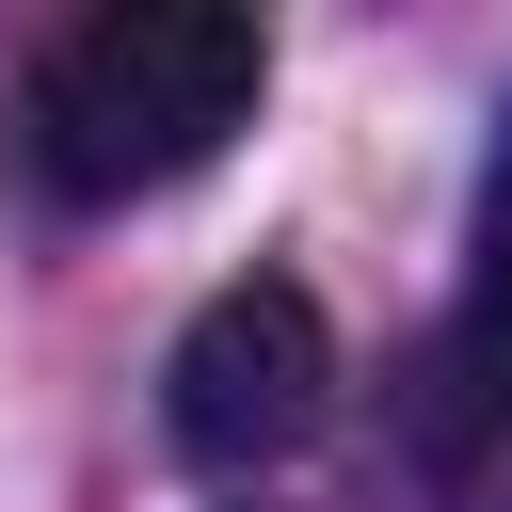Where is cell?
<instances>
[{"label": "cell", "instance_id": "cell-1", "mask_svg": "<svg viewBox=\"0 0 512 512\" xmlns=\"http://www.w3.org/2000/svg\"><path fill=\"white\" fill-rule=\"evenodd\" d=\"M256 80H272V32L240 0H96L32 64V176L64 208L176 192L256 128Z\"/></svg>", "mask_w": 512, "mask_h": 512}, {"label": "cell", "instance_id": "cell-2", "mask_svg": "<svg viewBox=\"0 0 512 512\" xmlns=\"http://www.w3.org/2000/svg\"><path fill=\"white\" fill-rule=\"evenodd\" d=\"M320 416H336V320H320L288 272L208 288L192 336H176V368H160V432H176L192 464L256 480V464H288Z\"/></svg>", "mask_w": 512, "mask_h": 512}, {"label": "cell", "instance_id": "cell-3", "mask_svg": "<svg viewBox=\"0 0 512 512\" xmlns=\"http://www.w3.org/2000/svg\"><path fill=\"white\" fill-rule=\"evenodd\" d=\"M368 512H512V320H448L400 352L368 432Z\"/></svg>", "mask_w": 512, "mask_h": 512}, {"label": "cell", "instance_id": "cell-4", "mask_svg": "<svg viewBox=\"0 0 512 512\" xmlns=\"http://www.w3.org/2000/svg\"><path fill=\"white\" fill-rule=\"evenodd\" d=\"M480 320H512V128H496V176H480Z\"/></svg>", "mask_w": 512, "mask_h": 512}]
</instances>
